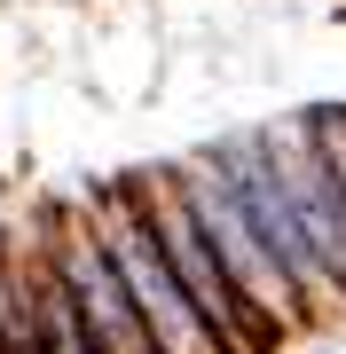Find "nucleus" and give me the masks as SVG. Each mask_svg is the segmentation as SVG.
Wrapping results in <instances>:
<instances>
[{
	"instance_id": "nucleus-3",
	"label": "nucleus",
	"mask_w": 346,
	"mask_h": 354,
	"mask_svg": "<svg viewBox=\"0 0 346 354\" xmlns=\"http://www.w3.org/2000/svg\"><path fill=\"white\" fill-rule=\"evenodd\" d=\"M173 181H181V197H189L197 228L213 236V252H220V268H229L236 299L260 315V330H268V339H283V330H307V323H315V315H307V299H299L291 276H283L268 252H260V236H252V221H244V205H236V189H229V174L213 165V150L181 158V165H173Z\"/></svg>"
},
{
	"instance_id": "nucleus-6",
	"label": "nucleus",
	"mask_w": 346,
	"mask_h": 354,
	"mask_svg": "<svg viewBox=\"0 0 346 354\" xmlns=\"http://www.w3.org/2000/svg\"><path fill=\"white\" fill-rule=\"evenodd\" d=\"M268 134H276V158H283V181H291V213L307 228L323 276H331L338 299H346V189H338V174L323 165V150L299 127H268Z\"/></svg>"
},
{
	"instance_id": "nucleus-4",
	"label": "nucleus",
	"mask_w": 346,
	"mask_h": 354,
	"mask_svg": "<svg viewBox=\"0 0 346 354\" xmlns=\"http://www.w3.org/2000/svg\"><path fill=\"white\" fill-rule=\"evenodd\" d=\"M134 197H142V213H150V236H157V252H166V268L181 276V291H189V307L205 315V330L220 339V354H260L268 330H260V315L236 299V283H229V268H220L213 236L197 228L189 197H181V181H173V165H166V174H134Z\"/></svg>"
},
{
	"instance_id": "nucleus-5",
	"label": "nucleus",
	"mask_w": 346,
	"mask_h": 354,
	"mask_svg": "<svg viewBox=\"0 0 346 354\" xmlns=\"http://www.w3.org/2000/svg\"><path fill=\"white\" fill-rule=\"evenodd\" d=\"M48 252H55V276H64L79 323H87V339H95V354H157V339H150V323H142V307H134L126 276H118L95 213L48 221Z\"/></svg>"
},
{
	"instance_id": "nucleus-1",
	"label": "nucleus",
	"mask_w": 346,
	"mask_h": 354,
	"mask_svg": "<svg viewBox=\"0 0 346 354\" xmlns=\"http://www.w3.org/2000/svg\"><path fill=\"white\" fill-rule=\"evenodd\" d=\"M213 165L229 174V189L244 205V221H252V236H260V252H268L283 276H291V291L307 299V315H338V283L323 276V260H315V244H307V228H299L291 213V181H283V158H276V134H229V142H213Z\"/></svg>"
},
{
	"instance_id": "nucleus-2",
	"label": "nucleus",
	"mask_w": 346,
	"mask_h": 354,
	"mask_svg": "<svg viewBox=\"0 0 346 354\" xmlns=\"http://www.w3.org/2000/svg\"><path fill=\"white\" fill-rule=\"evenodd\" d=\"M87 213H95V228H103V244H110L118 276H126V291H134L142 323H150L157 354H220V339L205 330V315L189 307L181 276L166 268V252H157V236H150V213H142L134 181H103V189L87 197Z\"/></svg>"
}]
</instances>
